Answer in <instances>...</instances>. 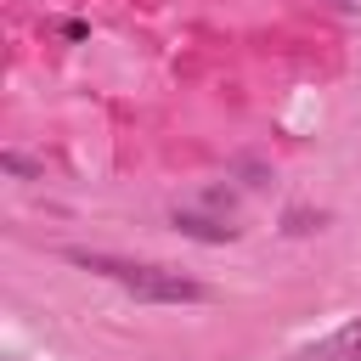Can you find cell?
<instances>
[{
	"label": "cell",
	"mask_w": 361,
	"mask_h": 361,
	"mask_svg": "<svg viewBox=\"0 0 361 361\" xmlns=\"http://www.w3.org/2000/svg\"><path fill=\"white\" fill-rule=\"evenodd\" d=\"M118 282H124L141 305H203V299H209L203 282H192V276H180V271H164V265H130Z\"/></svg>",
	"instance_id": "6da1fadb"
},
{
	"label": "cell",
	"mask_w": 361,
	"mask_h": 361,
	"mask_svg": "<svg viewBox=\"0 0 361 361\" xmlns=\"http://www.w3.org/2000/svg\"><path fill=\"white\" fill-rule=\"evenodd\" d=\"M299 361H361V316H355V322H344L338 333L316 338L310 350H299Z\"/></svg>",
	"instance_id": "7a4b0ae2"
},
{
	"label": "cell",
	"mask_w": 361,
	"mask_h": 361,
	"mask_svg": "<svg viewBox=\"0 0 361 361\" xmlns=\"http://www.w3.org/2000/svg\"><path fill=\"white\" fill-rule=\"evenodd\" d=\"M169 226H175L180 237H192V243H231V237H237V226H226V220H214V214H192V209H175Z\"/></svg>",
	"instance_id": "3957f363"
},
{
	"label": "cell",
	"mask_w": 361,
	"mask_h": 361,
	"mask_svg": "<svg viewBox=\"0 0 361 361\" xmlns=\"http://www.w3.org/2000/svg\"><path fill=\"white\" fill-rule=\"evenodd\" d=\"M0 169L17 175V180H45V164H34V158H23V152H0Z\"/></svg>",
	"instance_id": "277c9868"
},
{
	"label": "cell",
	"mask_w": 361,
	"mask_h": 361,
	"mask_svg": "<svg viewBox=\"0 0 361 361\" xmlns=\"http://www.w3.org/2000/svg\"><path fill=\"white\" fill-rule=\"evenodd\" d=\"M282 231H288V237H310V231H322V214H310V209H288V214H282Z\"/></svg>",
	"instance_id": "5b68a950"
},
{
	"label": "cell",
	"mask_w": 361,
	"mask_h": 361,
	"mask_svg": "<svg viewBox=\"0 0 361 361\" xmlns=\"http://www.w3.org/2000/svg\"><path fill=\"white\" fill-rule=\"evenodd\" d=\"M85 34H90V28H85L79 17H68V23H62V39H85Z\"/></svg>",
	"instance_id": "8992f818"
},
{
	"label": "cell",
	"mask_w": 361,
	"mask_h": 361,
	"mask_svg": "<svg viewBox=\"0 0 361 361\" xmlns=\"http://www.w3.org/2000/svg\"><path fill=\"white\" fill-rule=\"evenodd\" d=\"M333 6H344V11H350V6H355V0H333Z\"/></svg>",
	"instance_id": "52a82bcc"
}]
</instances>
